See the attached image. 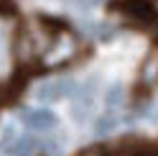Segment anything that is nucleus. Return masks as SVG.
Here are the masks:
<instances>
[{
  "label": "nucleus",
  "instance_id": "6",
  "mask_svg": "<svg viewBox=\"0 0 158 156\" xmlns=\"http://www.w3.org/2000/svg\"><path fill=\"white\" fill-rule=\"evenodd\" d=\"M138 82H140L143 90H153V87L158 84V46L145 56V62L140 67V77H138Z\"/></svg>",
  "mask_w": 158,
  "mask_h": 156
},
{
  "label": "nucleus",
  "instance_id": "4",
  "mask_svg": "<svg viewBox=\"0 0 158 156\" xmlns=\"http://www.w3.org/2000/svg\"><path fill=\"white\" fill-rule=\"evenodd\" d=\"M94 80L89 82H84V84H77V90H74V118L77 120H87L89 118V113H92V102H94Z\"/></svg>",
  "mask_w": 158,
  "mask_h": 156
},
{
  "label": "nucleus",
  "instance_id": "5",
  "mask_svg": "<svg viewBox=\"0 0 158 156\" xmlns=\"http://www.w3.org/2000/svg\"><path fill=\"white\" fill-rule=\"evenodd\" d=\"M23 120L33 133H48V131L56 128V115L46 108H36V110L23 113Z\"/></svg>",
  "mask_w": 158,
  "mask_h": 156
},
{
  "label": "nucleus",
  "instance_id": "7",
  "mask_svg": "<svg viewBox=\"0 0 158 156\" xmlns=\"http://www.w3.org/2000/svg\"><path fill=\"white\" fill-rule=\"evenodd\" d=\"M69 3H74V5H79V8H92V5H97V3H102V0H69Z\"/></svg>",
  "mask_w": 158,
  "mask_h": 156
},
{
  "label": "nucleus",
  "instance_id": "2",
  "mask_svg": "<svg viewBox=\"0 0 158 156\" xmlns=\"http://www.w3.org/2000/svg\"><path fill=\"white\" fill-rule=\"evenodd\" d=\"M15 15L0 8V84L13 77L15 67Z\"/></svg>",
  "mask_w": 158,
  "mask_h": 156
},
{
  "label": "nucleus",
  "instance_id": "1",
  "mask_svg": "<svg viewBox=\"0 0 158 156\" xmlns=\"http://www.w3.org/2000/svg\"><path fill=\"white\" fill-rule=\"evenodd\" d=\"M77 54H79L77 36L69 28H54L41 59H38V67L41 69H59V67H66Z\"/></svg>",
  "mask_w": 158,
  "mask_h": 156
},
{
  "label": "nucleus",
  "instance_id": "3",
  "mask_svg": "<svg viewBox=\"0 0 158 156\" xmlns=\"http://www.w3.org/2000/svg\"><path fill=\"white\" fill-rule=\"evenodd\" d=\"M74 90H77V82L72 77H51V80H44L33 90V100L44 102V105H54L59 100H64V97L74 95Z\"/></svg>",
  "mask_w": 158,
  "mask_h": 156
}]
</instances>
